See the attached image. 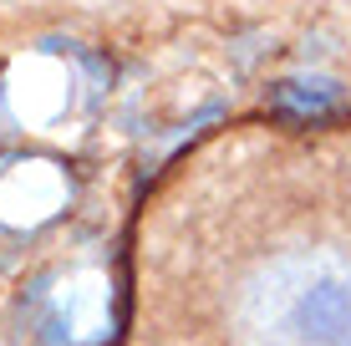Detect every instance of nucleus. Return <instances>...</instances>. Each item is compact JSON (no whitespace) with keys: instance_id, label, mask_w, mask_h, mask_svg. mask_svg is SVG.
Wrapping results in <instances>:
<instances>
[{"instance_id":"f257e3e1","label":"nucleus","mask_w":351,"mask_h":346,"mask_svg":"<svg viewBox=\"0 0 351 346\" xmlns=\"http://www.w3.org/2000/svg\"><path fill=\"white\" fill-rule=\"evenodd\" d=\"M123 346H351V112L234 117L168 163Z\"/></svg>"},{"instance_id":"f03ea898","label":"nucleus","mask_w":351,"mask_h":346,"mask_svg":"<svg viewBox=\"0 0 351 346\" xmlns=\"http://www.w3.org/2000/svg\"><path fill=\"white\" fill-rule=\"evenodd\" d=\"M0 346H5V336H0Z\"/></svg>"}]
</instances>
